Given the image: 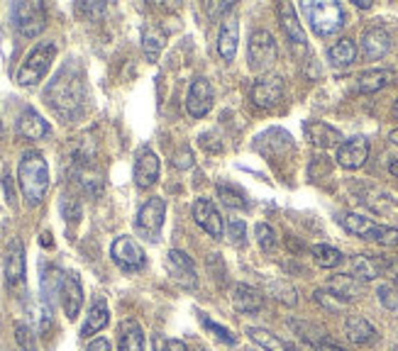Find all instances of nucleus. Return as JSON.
Listing matches in <instances>:
<instances>
[{"label":"nucleus","instance_id":"34","mask_svg":"<svg viewBox=\"0 0 398 351\" xmlns=\"http://www.w3.org/2000/svg\"><path fill=\"white\" fill-rule=\"evenodd\" d=\"M367 242L374 244H381V247H398V229L396 227H388V225H376L364 234Z\"/></svg>","mask_w":398,"mask_h":351},{"label":"nucleus","instance_id":"39","mask_svg":"<svg viewBox=\"0 0 398 351\" xmlns=\"http://www.w3.org/2000/svg\"><path fill=\"white\" fill-rule=\"evenodd\" d=\"M225 239H228L232 247H244L247 244V225L239 222V220H232L225 227Z\"/></svg>","mask_w":398,"mask_h":351},{"label":"nucleus","instance_id":"45","mask_svg":"<svg viewBox=\"0 0 398 351\" xmlns=\"http://www.w3.org/2000/svg\"><path fill=\"white\" fill-rule=\"evenodd\" d=\"M79 10L88 17H100L105 13V3H79Z\"/></svg>","mask_w":398,"mask_h":351},{"label":"nucleus","instance_id":"57","mask_svg":"<svg viewBox=\"0 0 398 351\" xmlns=\"http://www.w3.org/2000/svg\"><path fill=\"white\" fill-rule=\"evenodd\" d=\"M393 117L398 120V100H396V105H393Z\"/></svg>","mask_w":398,"mask_h":351},{"label":"nucleus","instance_id":"4","mask_svg":"<svg viewBox=\"0 0 398 351\" xmlns=\"http://www.w3.org/2000/svg\"><path fill=\"white\" fill-rule=\"evenodd\" d=\"M56 56V44L54 42H40L30 49V54L25 56V61L20 64L15 74V81L22 88L37 85L47 76V71L51 69V61Z\"/></svg>","mask_w":398,"mask_h":351},{"label":"nucleus","instance_id":"9","mask_svg":"<svg viewBox=\"0 0 398 351\" xmlns=\"http://www.w3.org/2000/svg\"><path fill=\"white\" fill-rule=\"evenodd\" d=\"M164 268L169 273V278L174 283H179L181 288H189L193 291L198 286V271H196V263L191 261V256H186L179 249H171L164 259Z\"/></svg>","mask_w":398,"mask_h":351},{"label":"nucleus","instance_id":"24","mask_svg":"<svg viewBox=\"0 0 398 351\" xmlns=\"http://www.w3.org/2000/svg\"><path fill=\"white\" fill-rule=\"evenodd\" d=\"M305 137H308L310 144H315V147L320 149H330V147H340V139H342V134L337 132L335 127H330V124L325 122H305L303 127Z\"/></svg>","mask_w":398,"mask_h":351},{"label":"nucleus","instance_id":"15","mask_svg":"<svg viewBox=\"0 0 398 351\" xmlns=\"http://www.w3.org/2000/svg\"><path fill=\"white\" fill-rule=\"evenodd\" d=\"M369 158V139L367 137H352L337 147V163L342 168H362Z\"/></svg>","mask_w":398,"mask_h":351},{"label":"nucleus","instance_id":"20","mask_svg":"<svg viewBox=\"0 0 398 351\" xmlns=\"http://www.w3.org/2000/svg\"><path fill=\"white\" fill-rule=\"evenodd\" d=\"M344 336L357 346H369L376 341V329L374 325L362 315H349L344 320Z\"/></svg>","mask_w":398,"mask_h":351},{"label":"nucleus","instance_id":"32","mask_svg":"<svg viewBox=\"0 0 398 351\" xmlns=\"http://www.w3.org/2000/svg\"><path fill=\"white\" fill-rule=\"evenodd\" d=\"M266 295L276 297V300L284 302V305H289V307H294L296 302H298V297H296V288L291 286V283H286L284 278H276V281L266 283Z\"/></svg>","mask_w":398,"mask_h":351},{"label":"nucleus","instance_id":"52","mask_svg":"<svg viewBox=\"0 0 398 351\" xmlns=\"http://www.w3.org/2000/svg\"><path fill=\"white\" fill-rule=\"evenodd\" d=\"M3 186H6L8 200L13 203V198H15V190H13V186H10V173H6V176H3Z\"/></svg>","mask_w":398,"mask_h":351},{"label":"nucleus","instance_id":"35","mask_svg":"<svg viewBox=\"0 0 398 351\" xmlns=\"http://www.w3.org/2000/svg\"><path fill=\"white\" fill-rule=\"evenodd\" d=\"M340 225H342L347 232H352V234H357V237L364 239V234L374 227V220L364 218V215H357V213H344L342 218H340Z\"/></svg>","mask_w":398,"mask_h":351},{"label":"nucleus","instance_id":"28","mask_svg":"<svg viewBox=\"0 0 398 351\" xmlns=\"http://www.w3.org/2000/svg\"><path fill=\"white\" fill-rule=\"evenodd\" d=\"M328 59H330V64H333L335 69H347V66H352L354 59H357V44L344 37V40L335 42V44L330 47Z\"/></svg>","mask_w":398,"mask_h":351},{"label":"nucleus","instance_id":"26","mask_svg":"<svg viewBox=\"0 0 398 351\" xmlns=\"http://www.w3.org/2000/svg\"><path fill=\"white\" fill-rule=\"evenodd\" d=\"M393 71L388 69H372V71H364L362 76L357 79V90L359 93H376V90L386 88L388 83H393Z\"/></svg>","mask_w":398,"mask_h":351},{"label":"nucleus","instance_id":"3","mask_svg":"<svg viewBox=\"0 0 398 351\" xmlns=\"http://www.w3.org/2000/svg\"><path fill=\"white\" fill-rule=\"evenodd\" d=\"M305 20H308L310 30L318 37H330L335 32H340L344 27V8L333 0H313V3H303L301 6Z\"/></svg>","mask_w":398,"mask_h":351},{"label":"nucleus","instance_id":"49","mask_svg":"<svg viewBox=\"0 0 398 351\" xmlns=\"http://www.w3.org/2000/svg\"><path fill=\"white\" fill-rule=\"evenodd\" d=\"M305 351H347V349L333 344V341H323V344H305Z\"/></svg>","mask_w":398,"mask_h":351},{"label":"nucleus","instance_id":"37","mask_svg":"<svg viewBox=\"0 0 398 351\" xmlns=\"http://www.w3.org/2000/svg\"><path fill=\"white\" fill-rule=\"evenodd\" d=\"M218 195L223 198V203L228 205V208H234V210L247 208V195L239 188H234V186H225V183L218 186Z\"/></svg>","mask_w":398,"mask_h":351},{"label":"nucleus","instance_id":"6","mask_svg":"<svg viewBox=\"0 0 398 351\" xmlns=\"http://www.w3.org/2000/svg\"><path fill=\"white\" fill-rule=\"evenodd\" d=\"M276 40L269 30H257L252 32L247 44V56H249V66L254 71H266L276 64Z\"/></svg>","mask_w":398,"mask_h":351},{"label":"nucleus","instance_id":"8","mask_svg":"<svg viewBox=\"0 0 398 351\" xmlns=\"http://www.w3.org/2000/svg\"><path fill=\"white\" fill-rule=\"evenodd\" d=\"M110 256H113V261L127 273L142 271V268H145V263H147L145 249H142L132 237H118V239H115L113 247H110Z\"/></svg>","mask_w":398,"mask_h":351},{"label":"nucleus","instance_id":"2","mask_svg":"<svg viewBox=\"0 0 398 351\" xmlns=\"http://www.w3.org/2000/svg\"><path fill=\"white\" fill-rule=\"evenodd\" d=\"M17 183H20L22 198L27 205H40L49 190V166L40 152L22 154L20 166H17Z\"/></svg>","mask_w":398,"mask_h":351},{"label":"nucleus","instance_id":"22","mask_svg":"<svg viewBox=\"0 0 398 351\" xmlns=\"http://www.w3.org/2000/svg\"><path fill=\"white\" fill-rule=\"evenodd\" d=\"M147 339H145V329L140 327V322L135 320H125L120 325V334H118V349L120 351H145Z\"/></svg>","mask_w":398,"mask_h":351},{"label":"nucleus","instance_id":"1","mask_svg":"<svg viewBox=\"0 0 398 351\" xmlns=\"http://www.w3.org/2000/svg\"><path fill=\"white\" fill-rule=\"evenodd\" d=\"M45 100L61 120H74L86 108V79L79 64H64L45 90Z\"/></svg>","mask_w":398,"mask_h":351},{"label":"nucleus","instance_id":"47","mask_svg":"<svg viewBox=\"0 0 398 351\" xmlns=\"http://www.w3.org/2000/svg\"><path fill=\"white\" fill-rule=\"evenodd\" d=\"M234 8V3H215V6H208V15L210 17H220V15H228L230 10Z\"/></svg>","mask_w":398,"mask_h":351},{"label":"nucleus","instance_id":"54","mask_svg":"<svg viewBox=\"0 0 398 351\" xmlns=\"http://www.w3.org/2000/svg\"><path fill=\"white\" fill-rule=\"evenodd\" d=\"M388 171H391L393 176H398V161H396V158H391V161H388Z\"/></svg>","mask_w":398,"mask_h":351},{"label":"nucleus","instance_id":"40","mask_svg":"<svg viewBox=\"0 0 398 351\" xmlns=\"http://www.w3.org/2000/svg\"><path fill=\"white\" fill-rule=\"evenodd\" d=\"M198 317H200V325H203L208 332H213V334L218 336L220 341H228V344H234V341H237V336H234L232 332L228 329V327H223V325H218V322H213L210 317H205L203 312H200Z\"/></svg>","mask_w":398,"mask_h":351},{"label":"nucleus","instance_id":"30","mask_svg":"<svg viewBox=\"0 0 398 351\" xmlns=\"http://www.w3.org/2000/svg\"><path fill=\"white\" fill-rule=\"evenodd\" d=\"M164 44H166V32L164 30H159L157 25L145 27V32H142V47H145L147 59H150V61L159 59Z\"/></svg>","mask_w":398,"mask_h":351},{"label":"nucleus","instance_id":"16","mask_svg":"<svg viewBox=\"0 0 398 351\" xmlns=\"http://www.w3.org/2000/svg\"><path fill=\"white\" fill-rule=\"evenodd\" d=\"M325 291L347 305V302L359 300L364 295V283L359 278H354L352 273H337V276H333L325 283Z\"/></svg>","mask_w":398,"mask_h":351},{"label":"nucleus","instance_id":"31","mask_svg":"<svg viewBox=\"0 0 398 351\" xmlns=\"http://www.w3.org/2000/svg\"><path fill=\"white\" fill-rule=\"evenodd\" d=\"M247 334H249V339H252L257 346H262L264 351H291L289 344H286V341H281L279 336H276L274 332H269V329H262V327H249Z\"/></svg>","mask_w":398,"mask_h":351},{"label":"nucleus","instance_id":"19","mask_svg":"<svg viewBox=\"0 0 398 351\" xmlns=\"http://www.w3.org/2000/svg\"><path fill=\"white\" fill-rule=\"evenodd\" d=\"M17 134L22 139H45L51 134V127L35 108H25L17 117Z\"/></svg>","mask_w":398,"mask_h":351},{"label":"nucleus","instance_id":"41","mask_svg":"<svg viewBox=\"0 0 398 351\" xmlns=\"http://www.w3.org/2000/svg\"><path fill=\"white\" fill-rule=\"evenodd\" d=\"M15 339L22 351H40L35 334H32V329L27 325H15Z\"/></svg>","mask_w":398,"mask_h":351},{"label":"nucleus","instance_id":"55","mask_svg":"<svg viewBox=\"0 0 398 351\" xmlns=\"http://www.w3.org/2000/svg\"><path fill=\"white\" fill-rule=\"evenodd\" d=\"M388 139H391L393 144H398V129H393V132L388 134Z\"/></svg>","mask_w":398,"mask_h":351},{"label":"nucleus","instance_id":"23","mask_svg":"<svg viewBox=\"0 0 398 351\" xmlns=\"http://www.w3.org/2000/svg\"><path fill=\"white\" fill-rule=\"evenodd\" d=\"M237 42H239V25L234 17H225L223 25H220V35H218V51L225 61H232L237 54Z\"/></svg>","mask_w":398,"mask_h":351},{"label":"nucleus","instance_id":"48","mask_svg":"<svg viewBox=\"0 0 398 351\" xmlns=\"http://www.w3.org/2000/svg\"><path fill=\"white\" fill-rule=\"evenodd\" d=\"M213 134H208V132H205V134H200V147H203L205 149V152H220V149H223V144H220V142H213Z\"/></svg>","mask_w":398,"mask_h":351},{"label":"nucleus","instance_id":"18","mask_svg":"<svg viewBox=\"0 0 398 351\" xmlns=\"http://www.w3.org/2000/svg\"><path fill=\"white\" fill-rule=\"evenodd\" d=\"M391 49V35H388L383 27H367L362 32V54L364 59L369 61H376L381 59L383 54H388Z\"/></svg>","mask_w":398,"mask_h":351},{"label":"nucleus","instance_id":"13","mask_svg":"<svg viewBox=\"0 0 398 351\" xmlns=\"http://www.w3.org/2000/svg\"><path fill=\"white\" fill-rule=\"evenodd\" d=\"M59 302L64 307L66 317L76 320L83 307V288H81V278L79 273H64V281H61V291H59Z\"/></svg>","mask_w":398,"mask_h":351},{"label":"nucleus","instance_id":"33","mask_svg":"<svg viewBox=\"0 0 398 351\" xmlns=\"http://www.w3.org/2000/svg\"><path fill=\"white\" fill-rule=\"evenodd\" d=\"M310 254H313V261L323 268H335L342 263V252L330 247V244H315V247L310 249Z\"/></svg>","mask_w":398,"mask_h":351},{"label":"nucleus","instance_id":"36","mask_svg":"<svg viewBox=\"0 0 398 351\" xmlns=\"http://www.w3.org/2000/svg\"><path fill=\"white\" fill-rule=\"evenodd\" d=\"M291 329H294L301 339L308 341V344H323V341H328L325 332L320 329V327L310 325V322H291Z\"/></svg>","mask_w":398,"mask_h":351},{"label":"nucleus","instance_id":"5","mask_svg":"<svg viewBox=\"0 0 398 351\" xmlns=\"http://www.w3.org/2000/svg\"><path fill=\"white\" fill-rule=\"evenodd\" d=\"M10 17H13L15 30L20 32L22 37L32 40V37L42 35V30H45L47 8L40 0H35V3H15V6L10 8Z\"/></svg>","mask_w":398,"mask_h":351},{"label":"nucleus","instance_id":"29","mask_svg":"<svg viewBox=\"0 0 398 351\" xmlns=\"http://www.w3.org/2000/svg\"><path fill=\"white\" fill-rule=\"evenodd\" d=\"M108 320H110V310H108V305H105V300H95L93 305H90L88 315H86V322H83V327H81V334L83 336L98 334V332L108 325Z\"/></svg>","mask_w":398,"mask_h":351},{"label":"nucleus","instance_id":"10","mask_svg":"<svg viewBox=\"0 0 398 351\" xmlns=\"http://www.w3.org/2000/svg\"><path fill=\"white\" fill-rule=\"evenodd\" d=\"M252 103L262 110H271L284 100V79L281 76H262L252 83Z\"/></svg>","mask_w":398,"mask_h":351},{"label":"nucleus","instance_id":"58","mask_svg":"<svg viewBox=\"0 0 398 351\" xmlns=\"http://www.w3.org/2000/svg\"><path fill=\"white\" fill-rule=\"evenodd\" d=\"M193 351H205V349H203V346H196V349H193Z\"/></svg>","mask_w":398,"mask_h":351},{"label":"nucleus","instance_id":"59","mask_svg":"<svg viewBox=\"0 0 398 351\" xmlns=\"http://www.w3.org/2000/svg\"><path fill=\"white\" fill-rule=\"evenodd\" d=\"M0 134H3V129H0Z\"/></svg>","mask_w":398,"mask_h":351},{"label":"nucleus","instance_id":"43","mask_svg":"<svg viewBox=\"0 0 398 351\" xmlns=\"http://www.w3.org/2000/svg\"><path fill=\"white\" fill-rule=\"evenodd\" d=\"M376 293H379V300H381L383 307H388V310H396V307H398V295H396V291H393L391 286H381Z\"/></svg>","mask_w":398,"mask_h":351},{"label":"nucleus","instance_id":"38","mask_svg":"<svg viewBox=\"0 0 398 351\" xmlns=\"http://www.w3.org/2000/svg\"><path fill=\"white\" fill-rule=\"evenodd\" d=\"M254 234H257V242H259V247H262V252H274L279 239H276V232L271 225L259 222L257 227H254Z\"/></svg>","mask_w":398,"mask_h":351},{"label":"nucleus","instance_id":"21","mask_svg":"<svg viewBox=\"0 0 398 351\" xmlns=\"http://www.w3.org/2000/svg\"><path fill=\"white\" fill-rule=\"evenodd\" d=\"M232 305L237 312H244V315H254L264 307V295L252 286H244V283H237L232 288Z\"/></svg>","mask_w":398,"mask_h":351},{"label":"nucleus","instance_id":"17","mask_svg":"<svg viewBox=\"0 0 398 351\" xmlns=\"http://www.w3.org/2000/svg\"><path fill=\"white\" fill-rule=\"evenodd\" d=\"M213 108V88L205 79H196L186 95V110L191 117H203Z\"/></svg>","mask_w":398,"mask_h":351},{"label":"nucleus","instance_id":"53","mask_svg":"<svg viewBox=\"0 0 398 351\" xmlns=\"http://www.w3.org/2000/svg\"><path fill=\"white\" fill-rule=\"evenodd\" d=\"M354 6L362 8V10H367V8H372V0H352Z\"/></svg>","mask_w":398,"mask_h":351},{"label":"nucleus","instance_id":"14","mask_svg":"<svg viewBox=\"0 0 398 351\" xmlns=\"http://www.w3.org/2000/svg\"><path fill=\"white\" fill-rule=\"evenodd\" d=\"M159 181V156L150 147H142L135 158V183L137 188H152Z\"/></svg>","mask_w":398,"mask_h":351},{"label":"nucleus","instance_id":"46","mask_svg":"<svg viewBox=\"0 0 398 351\" xmlns=\"http://www.w3.org/2000/svg\"><path fill=\"white\" fill-rule=\"evenodd\" d=\"M174 166H179V168H191L193 166V154H191V149H181L179 154L174 156Z\"/></svg>","mask_w":398,"mask_h":351},{"label":"nucleus","instance_id":"44","mask_svg":"<svg viewBox=\"0 0 398 351\" xmlns=\"http://www.w3.org/2000/svg\"><path fill=\"white\" fill-rule=\"evenodd\" d=\"M61 213H64V220H79L81 218V208L76 200L64 198L61 200Z\"/></svg>","mask_w":398,"mask_h":351},{"label":"nucleus","instance_id":"56","mask_svg":"<svg viewBox=\"0 0 398 351\" xmlns=\"http://www.w3.org/2000/svg\"><path fill=\"white\" fill-rule=\"evenodd\" d=\"M42 244H45V247H51V239H49V234H42Z\"/></svg>","mask_w":398,"mask_h":351},{"label":"nucleus","instance_id":"27","mask_svg":"<svg viewBox=\"0 0 398 351\" xmlns=\"http://www.w3.org/2000/svg\"><path fill=\"white\" fill-rule=\"evenodd\" d=\"M349 268H352V276L359 278V281H374V278L381 276V259L367 256V254H357L349 261Z\"/></svg>","mask_w":398,"mask_h":351},{"label":"nucleus","instance_id":"25","mask_svg":"<svg viewBox=\"0 0 398 351\" xmlns=\"http://www.w3.org/2000/svg\"><path fill=\"white\" fill-rule=\"evenodd\" d=\"M279 20H281V27H284L286 37L291 40V44L305 47V42H308L305 40V30L298 22V15H296L291 3H279Z\"/></svg>","mask_w":398,"mask_h":351},{"label":"nucleus","instance_id":"7","mask_svg":"<svg viewBox=\"0 0 398 351\" xmlns=\"http://www.w3.org/2000/svg\"><path fill=\"white\" fill-rule=\"evenodd\" d=\"M164 218H166V200L150 198L140 208V213H137V220H135L137 232L145 234V237L152 239V242H157L161 227H164Z\"/></svg>","mask_w":398,"mask_h":351},{"label":"nucleus","instance_id":"50","mask_svg":"<svg viewBox=\"0 0 398 351\" xmlns=\"http://www.w3.org/2000/svg\"><path fill=\"white\" fill-rule=\"evenodd\" d=\"M159 351H189V346H186L181 339H166Z\"/></svg>","mask_w":398,"mask_h":351},{"label":"nucleus","instance_id":"42","mask_svg":"<svg viewBox=\"0 0 398 351\" xmlns=\"http://www.w3.org/2000/svg\"><path fill=\"white\" fill-rule=\"evenodd\" d=\"M315 300L320 302V305L325 307V310H333V312H340V310H344V302H340L335 295H330L325 288H320V291H315Z\"/></svg>","mask_w":398,"mask_h":351},{"label":"nucleus","instance_id":"51","mask_svg":"<svg viewBox=\"0 0 398 351\" xmlns=\"http://www.w3.org/2000/svg\"><path fill=\"white\" fill-rule=\"evenodd\" d=\"M86 351H110V341L108 339H93L88 346H86Z\"/></svg>","mask_w":398,"mask_h":351},{"label":"nucleus","instance_id":"12","mask_svg":"<svg viewBox=\"0 0 398 351\" xmlns=\"http://www.w3.org/2000/svg\"><path fill=\"white\" fill-rule=\"evenodd\" d=\"M25 276H27L25 247H22L20 239H13L6 252V283L15 291V288L25 286Z\"/></svg>","mask_w":398,"mask_h":351},{"label":"nucleus","instance_id":"11","mask_svg":"<svg viewBox=\"0 0 398 351\" xmlns=\"http://www.w3.org/2000/svg\"><path fill=\"white\" fill-rule=\"evenodd\" d=\"M193 220L200 229H203L208 237L213 239H223L225 237V222L220 218L218 208L213 205V200L198 198L193 203Z\"/></svg>","mask_w":398,"mask_h":351}]
</instances>
